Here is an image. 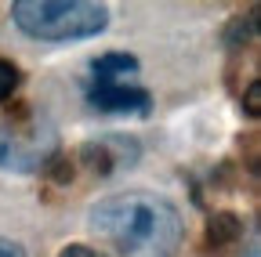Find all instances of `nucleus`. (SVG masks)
I'll return each mask as SVG.
<instances>
[{"label":"nucleus","instance_id":"39448f33","mask_svg":"<svg viewBox=\"0 0 261 257\" xmlns=\"http://www.w3.org/2000/svg\"><path fill=\"white\" fill-rule=\"evenodd\" d=\"M91 73L98 83H127V76L138 73V58L123 54V51H109V54H98L91 62Z\"/></svg>","mask_w":261,"mask_h":257},{"label":"nucleus","instance_id":"0eeeda50","mask_svg":"<svg viewBox=\"0 0 261 257\" xmlns=\"http://www.w3.org/2000/svg\"><path fill=\"white\" fill-rule=\"evenodd\" d=\"M18 83H22V73L11 66L8 58H0V102H8L11 94L18 91Z\"/></svg>","mask_w":261,"mask_h":257},{"label":"nucleus","instance_id":"20e7f679","mask_svg":"<svg viewBox=\"0 0 261 257\" xmlns=\"http://www.w3.org/2000/svg\"><path fill=\"white\" fill-rule=\"evenodd\" d=\"M84 163L98 178H113L120 167L138 163V141L135 138H120V134H109L102 141H87L84 145Z\"/></svg>","mask_w":261,"mask_h":257},{"label":"nucleus","instance_id":"9d476101","mask_svg":"<svg viewBox=\"0 0 261 257\" xmlns=\"http://www.w3.org/2000/svg\"><path fill=\"white\" fill-rule=\"evenodd\" d=\"M0 257H25V250H22L15 239H4V236H0Z\"/></svg>","mask_w":261,"mask_h":257},{"label":"nucleus","instance_id":"9b49d317","mask_svg":"<svg viewBox=\"0 0 261 257\" xmlns=\"http://www.w3.org/2000/svg\"><path fill=\"white\" fill-rule=\"evenodd\" d=\"M58 257H98V253H94L91 246H84V243H73V246H65Z\"/></svg>","mask_w":261,"mask_h":257},{"label":"nucleus","instance_id":"f03ea898","mask_svg":"<svg viewBox=\"0 0 261 257\" xmlns=\"http://www.w3.org/2000/svg\"><path fill=\"white\" fill-rule=\"evenodd\" d=\"M15 25L33 40H87L109 25V8L94 0H18L11 8Z\"/></svg>","mask_w":261,"mask_h":257},{"label":"nucleus","instance_id":"1a4fd4ad","mask_svg":"<svg viewBox=\"0 0 261 257\" xmlns=\"http://www.w3.org/2000/svg\"><path fill=\"white\" fill-rule=\"evenodd\" d=\"M243 109L250 116H261V83H250L247 94H243Z\"/></svg>","mask_w":261,"mask_h":257},{"label":"nucleus","instance_id":"f257e3e1","mask_svg":"<svg viewBox=\"0 0 261 257\" xmlns=\"http://www.w3.org/2000/svg\"><path fill=\"white\" fill-rule=\"evenodd\" d=\"M91 229L123 257H174L181 246V214L156 192H120L91 210Z\"/></svg>","mask_w":261,"mask_h":257},{"label":"nucleus","instance_id":"7ed1b4c3","mask_svg":"<svg viewBox=\"0 0 261 257\" xmlns=\"http://www.w3.org/2000/svg\"><path fill=\"white\" fill-rule=\"evenodd\" d=\"M87 102L98 112H116V116H149L152 98L145 87L135 83H94L87 87Z\"/></svg>","mask_w":261,"mask_h":257},{"label":"nucleus","instance_id":"423d86ee","mask_svg":"<svg viewBox=\"0 0 261 257\" xmlns=\"http://www.w3.org/2000/svg\"><path fill=\"white\" fill-rule=\"evenodd\" d=\"M240 232V221L232 214H214L211 217V243H228Z\"/></svg>","mask_w":261,"mask_h":257},{"label":"nucleus","instance_id":"6e6552de","mask_svg":"<svg viewBox=\"0 0 261 257\" xmlns=\"http://www.w3.org/2000/svg\"><path fill=\"white\" fill-rule=\"evenodd\" d=\"M254 22H257V11H250L247 18L232 22V33H228V44H240V40H250V37H254Z\"/></svg>","mask_w":261,"mask_h":257}]
</instances>
